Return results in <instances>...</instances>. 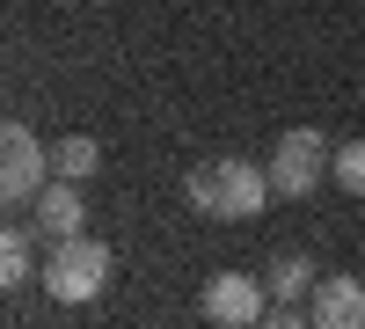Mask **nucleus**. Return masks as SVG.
Masks as SVG:
<instances>
[{
    "instance_id": "nucleus-1",
    "label": "nucleus",
    "mask_w": 365,
    "mask_h": 329,
    "mask_svg": "<svg viewBox=\"0 0 365 329\" xmlns=\"http://www.w3.org/2000/svg\"><path fill=\"white\" fill-rule=\"evenodd\" d=\"M182 198H190L205 220H256L278 191H270V168L227 154V161H197L190 176H182Z\"/></svg>"
},
{
    "instance_id": "nucleus-2",
    "label": "nucleus",
    "mask_w": 365,
    "mask_h": 329,
    "mask_svg": "<svg viewBox=\"0 0 365 329\" xmlns=\"http://www.w3.org/2000/svg\"><path fill=\"white\" fill-rule=\"evenodd\" d=\"M110 271H117L110 242H96V234H66V242L44 256V293L58 308H88V300H103Z\"/></svg>"
},
{
    "instance_id": "nucleus-3",
    "label": "nucleus",
    "mask_w": 365,
    "mask_h": 329,
    "mask_svg": "<svg viewBox=\"0 0 365 329\" xmlns=\"http://www.w3.org/2000/svg\"><path fill=\"white\" fill-rule=\"evenodd\" d=\"M329 168H336L329 139L314 125H292V132H278V154H270V191L278 198H314L329 183Z\"/></svg>"
},
{
    "instance_id": "nucleus-4",
    "label": "nucleus",
    "mask_w": 365,
    "mask_h": 329,
    "mask_svg": "<svg viewBox=\"0 0 365 329\" xmlns=\"http://www.w3.org/2000/svg\"><path fill=\"white\" fill-rule=\"evenodd\" d=\"M263 278H249V271H212L205 278V293H197V308H205V322L212 329H256L270 308H263Z\"/></svg>"
},
{
    "instance_id": "nucleus-5",
    "label": "nucleus",
    "mask_w": 365,
    "mask_h": 329,
    "mask_svg": "<svg viewBox=\"0 0 365 329\" xmlns=\"http://www.w3.org/2000/svg\"><path fill=\"white\" fill-rule=\"evenodd\" d=\"M44 161H51L44 139L29 132L22 117H15V125H0V198H15V205L37 198V191H44Z\"/></svg>"
},
{
    "instance_id": "nucleus-6",
    "label": "nucleus",
    "mask_w": 365,
    "mask_h": 329,
    "mask_svg": "<svg viewBox=\"0 0 365 329\" xmlns=\"http://www.w3.org/2000/svg\"><path fill=\"white\" fill-rule=\"evenodd\" d=\"M307 322L314 329H365V285L351 278V271H329V278H314V293H307Z\"/></svg>"
},
{
    "instance_id": "nucleus-7",
    "label": "nucleus",
    "mask_w": 365,
    "mask_h": 329,
    "mask_svg": "<svg viewBox=\"0 0 365 329\" xmlns=\"http://www.w3.org/2000/svg\"><path fill=\"white\" fill-rule=\"evenodd\" d=\"M29 205H37V234H51V242H66V234H88V191H81V183H66V176H58V183H44Z\"/></svg>"
},
{
    "instance_id": "nucleus-8",
    "label": "nucleus",
    "mask_w": 365,
    "mask_h": 329,
    "mask_svg": "<svg viewBox=\"0 0 365 329\" xmlns=\"http://www.w3.org/2000/svg\"><path fill=\"white\" fill-rule=\"evenodd\" d=\"M263 285H270V300H278V308H292L299 293H314V271H307V256H270Z\"/></svg>"
},
{
    "instance_id": "nucleus-9",
    "label": "nucleus",
    "mask_w": 365,
    "mask_h": 329,
    "mask_svg": "<svg viewBox=\"0 0 365 329\" xmlns=\"http://www.w3.org/2000/svg\"><path fill=\"white\" fill-rule=\"evenodd\" d=\"M96 168H103V146H96V139H81V132H73V139H58V146H51V176H66V183H88Z\"/></svg>"
},
{
    "instance_id": "nucleus-10",
    "label": "nucleus",
    "mask_w": 365,
    "mask_h": 329,
    "mask_svg": "<svg viewBox=\"0 0 365 329\" xmlns=\"http://www.w3.org/2000/svg\"><path fill=\"white\" fill-rule=\"evenodd\" d=\"M29 249H37V242H29L22 227L0 234V285H8V293H22V285H29V271H37V256H29Z\"/></svg>"
},
{
    "instance_id": "nucleus-11",
    "label": "nucleus",
    "mask_w": 365,
    "mask_h": 329,
    "mask_svg": "<svg viewBox=\"0 0 365 329\" xmlns=\"http://www.w3.org/2000/svg\"><path fill=\"white\" fill-rule=\"evenodd\" d=\"M336 183H344L351 198H365V139H351V146H336Z\"/></svg>"
},
{
    "instance_id": "nucleus-12",
    "label": "nucleus",
    "mask_w": 365,
    "mask_h": 329,
    "mask_svg": "<svg viewBox=\"0 0 365 329\" xmlns=\"http://www.w3.org/2000/svg\"><path fill=\"white\" fill-rule=\"evenodd\" d=\"M256 329H314V322H307V315H292V308H270Z\"/></svg>"
}]
</instances>
